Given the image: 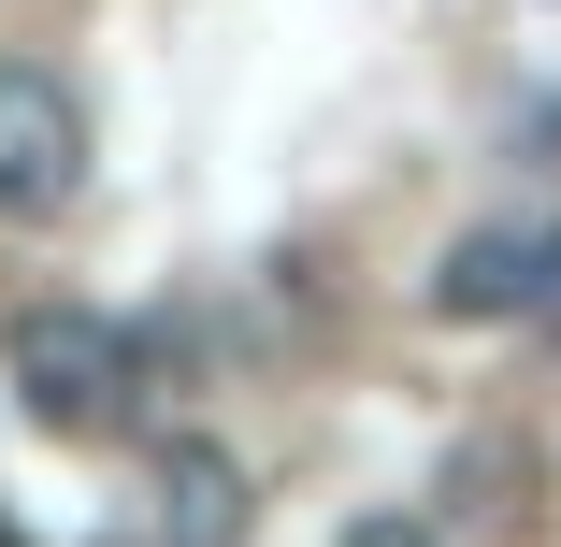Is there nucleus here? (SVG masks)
<instances>
[{"label":"nucleus","instance_id":"f257e3e1","mask_svg":"<svg viewBox=\"0 0 561 547\" xmlns=\"http://www.w3.org/2000/svg\"><path fill=\"white\" fill-rule=\"evenodd\" d=\"M0 375H15V403H30L44 432H116L130 389H145V346H130L101 303H15Z\"/></svg>","mask_w":561,"mask_h":547},{"label":"nucleus","instance_id":"f03ea898","mask_svg":"<svg viewBox=\"0 0 561 547\" xmlns=\"http://www.w3.org/2000/svg\"><path fill=\"white\" fill-rule=\"evenodd\" d=\"M87 202V101L44 58H0V231H58Z\"/></svg>","mask_w":561,"mask_h":547},{"label":"nucleus","instance_id":"7ed1b4c3","mask_svg":"<svg viewBox=\"0 0 561 547\" xmlns=\"http://www.w3.org/2000/svg\"><path fill=\"white\" fill-rule=\"evenodd\" d=\"M547 288V231H461L432 260V317H461V332H490V317H533Z\"/></svg>","mask_w":561,"mask_h":547},{"label":"nucleus","instance_id":"20e7f679","mask_svg":"<svg viewBox=\"0 0 561 547\" xmlns=\"http://www.w3.org/2000/svg\"><path fill=\"white\" fill-rule=\"evenodd\" d=\"M159 547H245V461L231 447H159Z\"/></svg>","mask_w":561,"mask_h":547},{"label":"nucleus","instance_id":"39448f33","mask_svg":"<svg viewBox=\"0 0 561 547\" xmlns=\"http://www.w3.org/2000/svg\"><path fill=\"white\" fill-rule=\"evenodd\" d=\"M331 547H432V518H346Z\"/></svg>","mask_w":561,"mask_h":547},{"label":"nucleus","instance_id":"423d86ee","mask_svg":"<svg viewBox=\"0 0 561 547\" xmlns=\"http://www.w3.org/2000/svg\"><path fill=\"white\" fill-rule=\"evenodd\" d=\"M533 317H561V231H547V288H533Z\"/></svg>","mask_w":561,"mask_h":547},{"label":"nucleus","instance_id":"0eeeda50","mask_svg":"<svg viewBox=\"0 0 561 547\" xmlns=\"http://www.w3.org/2000/svg\"><path fill=\"white\" fill-rule=\"evenodd\" d=\"M0 547H30V533H15V518H0Z\"/></svg>","mask_w":561,"mask_h":547},{"label":"nucleus","instance_id":"6e6552de","mask_svg":"<svg viewBox=\"0 0 561 547\" xmlns=\"http://www.w3.org/2000/svg\"><path fill=\"white\" fill-rule=\"evenodd\" d=\"M101 547H116V533H101ZM130 547H159V533H130Z\"/></svg>","mask_w":561,"mask_h":547}]
</instances>
